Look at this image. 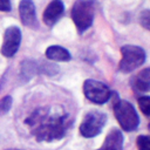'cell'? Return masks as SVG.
I'll use <instances>...</instances> for the list:
<instances>
[{"label":"cell","mask_w":150,"mask_h":150,"mask_svg":"<svg viewBox=\"0 0 150 150\" xmlns=\"http://www.w3.org/2000/svg\"><path fill=\"white\" fill-rule=\"evenodd\" d=\"M105 122H107L105 114L100 111H90L83 117L82 123L80 124V132L82 136L87 138L95 137L101 132Z\"/></svg>","instance_id":"5"},{"label":"cell","mask_w":150,"mask_h":150,"mask_svg":"<svg viewBox=\"0 0 150 150\" xmlns=\"http://www.w3.org/2000/svg\"><path fill=\"white\" fill-rule=\"evenodd\" d=\"M139 22L145 29L150 30V9H145L139 14Z\"/></svg>","instance_id":"17"},{"label":"cell","mask_w":150,"mask_h":150,"mask_svg":"<svg viewBox=\"0 0 150 150\" xmlns=\"http://www.w3.org/2000/svg\"><path fill=\"white\" fill-rule=\"evenodd\" d=\"M12 97L11 96H5L0 100V115H5L9 111L12 107Z\"/></svg>","instance_id":"16"},{"label":"cell","mask_w":150,"mask_h":150,"mask_svg":"<svg viewBox=\"0 0 150 150\" xmlns=\"http://www.w3.org/2000/svg\"><path fill=\"white\" fill-rule=\"evenodd\" d=\"M64 11V6L62 4L61 0H53L52 2H49V5L46 7L42 19L43 22L47 26H53L63 14Z\"/></svg>","instance_id":"9"},{"label":"cell","mask_w":150,"mask_h":150,"mask_svg":"<svg viewBox=\"0 0 150 150\" xmlns=\"http://www.w3.org/2000/svg\"><path fill=\"white\" fill-rule=\"evenodd\" d=\"M149 130H150V124H149Z\"/></svg>","instance_id":"20"},{"label":"cell","mask_w":150,"mask_h":150,"mask_svg":"<svg viewBox=\"0 0 150 150\" xmlns=\"http://www.w3.org/2000/svg\"><path fill=\"white\" fill-rule=\"evenodd\" d=\"M46 56L53 61H69L71 59L70 53L61 46H50L46 49Z\"/></svg>","instance_id":"12"},{"label":"cell","mask_w":150,"mask_h":150,"mask_svg":"<svg viewBox=\"0 0 150 150\" xmlns=\"http://www.w3.org/2000/svg\"><path fill=\"white\" fill-rule=\"evenodd\" d=\"M12 8L11 0H0V11L1 12H9Z\"/></svg>","instance_id":"18"},{"label":"cell","mask_w":150,"mask_h":150,"mask_svg":"<svg viewBox=\"0 0 150 150\" xmlns=\"http://www.w3.org/2000/svg\"><path fill=\"white\" fill-rule=\"evenodd\" d=\"M114 111L117 122L125 131H132L138 127L139 118L135 108L128 101L121 100L114 105Z\"/></svg>","instance_id":"3"},{"label":"cell","mask_w":150,"mask_h":150,"mask_svg":"<svg viewBox=\"0 0 150 150\" xmlns=\"http://www.w3.org/2000/svg\"><path fill=\"white\" fill-rule=\"evenodd\" d=\"M32 134L39 142H53L61 139L71 125V118L67 112L53 111L50 108H39L25 121Z\"/></svg>","instance_id":"1"},{"label":"cell","mask_w":150,"mask_h":150,"mask_svg":"<svg viewBox=\"0 0 150 150\" xmlns=\"http://www.w3.org/2000/svg\"><path fill=\"white\" fill-rule=\"evenodd\" d=\"M36 64L32 61H25L22 62V66H21V75L26 79H29L32 77L35 71H36Z\"/></svg>","instance_id":"13"},{"label":"cell","mask_w":150,"mask_h":150,"mask_svg":"<svg viewBox=\"0 0 150 150\" xmlns=\"http://www.w3.org/2000/svg\"><path fill=\"white\" fill-rule=\"evenodd\" d=\"M21 43V30L18 27H8L4 34L1 54L6 57H12L18 52Z\"/></svg>","instance_id":"7"},{"label":"cell","mask_w":150,"mask_h":150,"mask_svg":"<svg viewBox=\"0 0 150 150\" xmlns=\"http://www.w3.org/2000/svg\"><path fill=\"white\" fill-rule=\"evenodd\" d=\"M7 150H18V149H7Z\"/></svg>","instance_id":"19"},{"label":"cell","mask_w":150,"mask_h":150,"mask_svg":"<svg viewBox=\"0 0 150 150\" xmlns=\"http://www.w3.org/2000/svg\"><path fill=\"white\" fill-rule=\"evenodd\" d=\"M97 150H123V135L118 129H112L105 136L101 148Z\"/></svg>","instance_id":"10"},{"label":"cell","mask_w":150,"mask_h":150,"mask_svg":"<svg viewBox=\"0 0 150 150\" xmlns=\"http://www.w3.org/2000/svg\"><path fill=\"white\" fill-rule=\"evenodd\" d=\"M122 59L120 61L118 68L123 73H130L138 68L145 61V52L138 46L125 45L121 47Z\"/></svg>","instance_id":"4"},{"label":"cell","mask_w":150,"mask_h":150,"mask_svg":"<svg viewBox=\"0 0 150 150\" xmlns=\"http://www.w3.org/2000/svg\"><path fill=\"white\" fill-rule=\"evenodd\" d=\"M138 150H150V136H138L136 141Z\"/></svg>","instance_id":"15"},{"label":"cell","mask_w":150,"mask_h":150,"mask_svg":"<svg viewBox=\"0 0 150 150\" xmlns=\"http://www.w3.org/2000/svg\"><path fill=\"white\" fill-rule=\"evenodd\" d=\"M95 14V4L93 0H76L71 8V19L79 30L83 33L87 30L93 21Z\"/></svg>","instance_id":"2"},{"label":"cell","mask_w":150,"mask_h":150,"mask_svg":"<svg viewBox=\"0 0 150 150\" xmlns=\"http://www.w3.org/2000/svg\"><path fill=\"white\" fill-rule=\"evenodd\" d=\"M132 87L137 91H150V68L143 69L132 79Z\"/></svg>","instance_id":"11"},{"label":"cell","mask_w":150,"mask_h":150,"mask_svg":"<svg viewBox=\"0 0 150 150\" xmlns=\"http://www.w3.org/2000/svg\"><path fill=\"white\" fill-rule=\"evenodd\" d=\"M138 105L145 116H150V96H141L138 98Z\"/></svg>","instance_id":"14"},{"label":"cell","mask_w":150,"mask_h":150,"mask_svg":"<svg viewBox=\"0 0 150 150\" xmlns=\"http://www.w3.org/2000/svg\"><path fill=\"white\" fill-rule=\"evenodd\" d=\"M83 93H84V96L89 101H91L96 104L105 103L111 96V91L107 84H104L100 81H96V80H91V79L84 81Z\"/></svg>","instance_id":"6"},{"label":"cell","mask_w":150,"mask_h":150,"mask_svg":"<svg viewBox=\"0 0 150 150\" xmlns=\"http://www.w3.org/2000/svg\"><path fill=\"white\" fill-rule=\"evenodd\" d=\"M19 15L22 25L29 28H38V19L35 13V6L32 0H21L19 4Z\"/></svg>","instance_id":"8"}]
</instances>
